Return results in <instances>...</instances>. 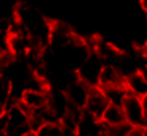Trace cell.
<instances>
[{
    "label": "cell",
    "mask_w": 147,
    "mask_h": 136,
    "mask_svg": "<svg viewBox=\"0 0 147 136\" xmlns=\"http://www.w3.org/2000/svg\"><path fill=\"white\" fill-rule=\"evenodd\" d=\"M19 101L26 109H29L30 112L32 111H38L43 109V108L48 106L49 101V90L43 92V90H24L19 97Z\"/></svg>",
    "instance_id": "5b68a950"
},
{
    "label": "cell",
    "mask_w": 147,
    "mask_h": 136,
    "mask_svg": "<svg viewBox=\"0 0 147 136\" xmlns=\"http://www.w3.org/2000/svg\"><path fill=\"white\" fill-rule=\"evenodd\" d=\"M101 122L105 123L106 127H115V125H122V123L127 122L125 119V112L123 108L119 106V104H111L106 108V111L101 116Z\"/></svg>",
    "instance_id": "ba28073f"
},
{
    "label": "cell",
    "mask_w": 147,
    "mask_h": 136,
    "mask_svg": "<svg viewBox=\"0 0 147 136\" xmlns=\"http://www.w3.org/2000/svg\"><path fill=\"white\" fill-rule=\"evenodd\" d=\"M144 59H146V62H147V46H146V49H144Z\"/></svg>",
    "instance_id": "9a60e30c"
},
{
    "label": "cell",
    "mask_w": 147,
    "mask_h": 136,
    "mask_svg": "<svg viewBox=\"0 0 147 136\" xmlns=\"http://www.w3.org/2000/svg\"><path fill=\"white\" fill-rule=\"evenodd\" d=\"M128 136H144V127H131Z\"/></svg>",
    "instance_id": "7c38bea8"
},
{
    "label": "cell",
    "mask_w": 147,
    "mask_h": 136,
    "mask_svg": "<svg viewBox=\"0 0 147 136\" xmlns=\"http://www.w3.org/2000/svg\"><path fill=\"white\" fill-rule=\"evenodd\" d=\"M5 112H7V106H5L2 101H0V116H3Z\"/></svg>",
    "instance_id": "5bb4252c"
},
{
    "label": "cell",
    "mask_w": 147,
    "mask_h": 136,
    "mask_svg": "<svg viewBox=\"0 0 147 136\" xmlns=\"http://www.w3.org/2000/svg\"><path fill=\"white\" fill-rule=\"evenodd\" d=\"M144 136H147V125L144 127Z\"/></svg>",
    "instance_id": "2e32d148"
},
{
    "label": "cell",
    "mask_w": 147,
    "mask_h": 136,
    "mask_svg": "<svg viewBox=\"0 0 147 136\" xmlns=\"http://www.w3.org/2000/svg\"><path fill=\"white\" fill-rule=\"evenodd\" d=\"M103 90H105V95L108 97L109 103L111 104H119V106H122L123 100L127 98V95H128V90H127V87H125V84L106 87V89H103Z\"/></svg>",
    "instance_id": "30bf717a"
},
{
    "label": "cell",
    "mask_w": 147,
    "mask_h": 136,
    "mask_svg": "<svg viewBox=\"0 0 147 136\" xmlns=\"http://www.w3.org/2000/svg\"><path fill=\"white\" fill-rule=\"evenodd\" d=\"M122 108H123L127 123H130L131 127H146L147 125L139 97L128 93L127 98L123 100V103H122Z\"/></svg>",
    "instance_id": "3957f363"
},
{
    "label": "cell",
    "mask_w": 147,
    "mask_h": 136,
    "mask_svg": "<svg viewBox=\"0 0 147 136\" xmlns=\"http://www.w3.org/2000/svg\"><path fill=\"white\" fill-rule=\"evenodd\" d=\"M108 106H109V101H108V97L105 95V90L101 87H98V85L90 89L87 103L84 106V112L89 114L90 117H93L96 120H101V116Z\"/></svg>",
    "instance_id": "7a4b0ae2"
},
{
    "label": "cell",
    "mask_w": 147,
    "mask_h": 136,
    "mask_svg": "<svg viewBox=\"0 0 147 136\" xmlns=\"http://www.w3.org/2000/svg\"><path fill=\"white\" fill-rule=\"evenodd\" d=\"M0 101H2L7 108L10 106V104L14 103L13 84H11L10 78H8L3 71H0Z\"/></svg>",
    "instance_id": "9c48e42d"
},
{
    "label": "cell",
    "mask_w": 147,
    "mask_h": 136,
    "mask_svg": "<svg viewBox=\"0 0 147 136\" xmlns=\"http://www.w3.org/2000/svg\"><path fill=\"white\" fill-rule=\"evenodd\" d=\"M103 65H105L103 57L95 51H90L89 55L84 59V62L76 70V76L86 84H89L90 87H95V85H98V79H100V73L103 70Z\"/></svg>",
    "instance_id": "6da1fadb"
},
{
    "label": "cell",
    "mask_w": 147,
    "mask_h": 136,
    "mask_svg": "<svg viewBox=\"0 0 147 136\" xmlns=\"http://www.w3.org/2000/svg\"><path fill=\"white\" fill-rule=\"evenodd\" d=\"M125 87L128 93L136 95V97H144L147 95V74L142 70L133 71L131 74L125 76Z\"/></svg>",
    "instance_id": "8992f818"
},
{
    "label": "cell",
    "mask_w": 147,
    "mask_h": 136,
    "mask_svg": "<svg viewBox=\"0 0 147 136\" xmlns=\"http://www.w3.org/2000/svg\"><path fill=\"white\" fill-rule=\"evenodd\" d=\"M141 104H142V112H144V117H146V122H147V95L141 97Z\"/></svg>",
    "instance_id": "4fadbf2b"
},
{
    "label": "cell",
    "mask_w": 147,
    "mask_h": 136,
    "mask_svg": "<svg viewBox=\"0 0 147 136\" xmlns=\"http://www.w3.org/2000/svg\"><path fill=\"white\" fill-rule=\"evenodd\" d=\"M119 84H125V76L122 74L120 70L115 65L105 63L101 73H100L98 87L106 89V87H112V85H119Z\"/></svg>",
    "instance_id": "52a82bcc"
},
{
    "label": "cell",
    "mask_w": 147,
    "mask_h": 136,
    "mask_svg": "<svg viewBox=\"0 0 147 136\" xmlns=\"http://www.w3.org/2000/svg\"><path fill=\"white\" fill-rule=\"evenodd\" d=\"M36 136H63V128L60 122H48L36 130Z\"/></svg>",
    "instance_id": "8fae6325"
},
{
    "label": "cell",
    "mask_w": 147,
    "mask_h": 136,
    "mask_svg": "<svg viewBox=\"0 0 147 136\" xmlns=\"http://www.w3.org/2000/svg\"><path fill=\"white\" fill-rule=\"evenodd\" d=\"M90 89L92 87H90L89 84H86V82L81 81V79L76 76L73 81L68 82L67 87H65L63 90H65V93H67V97H68L70 104L84 109V106H86V103H87V98H89V93H90Z\"/></svg>",
    "instance_id": "277c9868"
}]
</instances>
